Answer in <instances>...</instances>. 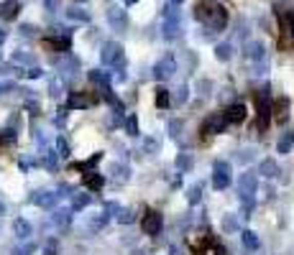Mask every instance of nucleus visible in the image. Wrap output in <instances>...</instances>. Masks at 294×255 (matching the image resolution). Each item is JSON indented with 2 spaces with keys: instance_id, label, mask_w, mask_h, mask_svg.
I'll return each mask as SVG.
<instances>
[{
  "instance_id": "1",
  "label": "nucleus",
  "mask_w": 294,
  "mask_h": 255,
  "mask_svg": "<svg viewBox=\"0 0 294 255\" xmlns=\"http://www.w3.org/2000/svg\"><path fill=\"white\" fill-rule=\"evenodd\" d=\"M195 18H200L202 23H207L210 31H222L228 26V10L222 5H207V3H202V5L195 8Z\"/></svg>"
},
{
  "instance_id": "2",
  "label": "nucleus",
  "mask_w": 294,
  "mask_h": 255,
  "mask_svg": "<svg viewBox=\"0 0 294 255\" xmlns=\"http://www.w3.org/2000/svg\"><path fill=\"white\" fill-rule=\"evenodd\" d=\"M276 15H279V31H282L279 46H282V49H292L294 46V13H292V8H282V10H276Z\"/></svg>"
},
{
  "instance_id": "3",
  "label": "nucleus",
  "mask_w": 294,
  "mask_h": 255,
  "mask_svg": "<svg viewBox=\"0 0 294 255\" xmlns=\"http://www.w3.org/2000/svg\"><path fill=\"white\" fill-rule=\"evenodd\" d=\"M256 110H258V120H256V130H266L271 123V100H269V89L256 92Z\"/></svg>"
},
{
  "instance_id": "4",
  "label": "nucleus",
  "mask_w": 294,
  "mask_h": 255,
  "mask_svg": "<svg viewBox=\"0 0 294 255\" xmlns=\"http://www.w3.org/2000/svg\"><path fill=\"white\" fill-rule=\"evenodd\" d=\"M253 194H258V179H256V174H243L238 179V196H240V202L248 209L253 207Z\"/></svg>"
},
{
  "instance_id": "5",
  "label": "nucleus",
  "mask_w": 294,
  "mask_h": 255,
  "mask_svg": "<svg viewBox=\"0 0 294 255\" xmlns=\"http://www.w3.org/2000/svg\"><path fill=\"white\" fill-rule=\"evenodd\" d=\"M233 184V166L228 161H215L213 163V187L218 191L228 189Z\"/></svg>"
},
{
  "instance_id": "6",
  "label": "nucleus",
  "mask_w": 294,
  "mask_h": 255,
  "mask_svg": "<svg viewBox=\"0 0 294 255\" xmlns=\"http://www.w3.org/2000/svg\"><path fill=\"white\" fill-rule=\"evenodd\" d=\"M100 102V95L95 92H70L67 97V110H87Z\"/></svg>"
},
{
  "instance_id": "7",
  "label": "nucleus",
  "mask_w": 294,
  "mask_h": 255,
  "mask_svg": "<svg viewBox=\"0 0 294 255\" xmlns=\"http://www.w3.org/2000/svg\"><path fill=\"white\" fill-rule=\"evenodd\" d=\"M102 64L105 66H123L126 64V54H123V46L120 44H115V41H108L105 46H102Z\"/></svg>"
},
{
  "instance_id": "8",
  "label": "nucleus",
  "mask_w": 294,
  "mask_h": 255,
  "mask_svg": "<svg viewBox=\"0 0 294 255\" xmlns=\"http://www.w3.org/2000/svg\"><path fill=\"white\" fill-rule=\"evenodd\" d=\"M141 230H144V235H148V238H156L164 230V214L156 212V209H148L146 214H144V220H141Z\"/></svg>"
},
{
  "instance_id": "9",
  "label": "nucleus",
  "mask_w": 294,
  "mask_h": 255,
  "mask_svg": "<svg viewBox=\"0 0 294 255\" xmlns=\"http://www.w3.org/2000/svg\"><path fill=\"white\" fill-rule=\"evenodd\" d=\"M220 115H222V120H225L228 125H238V123H243V120H246L248 110H246V105H243V102H230Z\"/></svg>"
},
{
  "instance_id": "10",
  "label": "nucleus",
  "mask_w": 294,
  "mask_h": 255,
  "mask_svg": "<svg viewBox=\"0 0 294 255\" xmlns=\"http://www.w3.org/2000/svg\"><path fill=\"white\" fill-rule=\"evenodd\" d=\"M225 128H228V123L222 120L220 113H213V115H207V118L202 120L200 133H202V138H210V135H215V133H222Z\"/></svg>"
},
{
  "instance_id": "11",
  "label": "nucleus",
  "mask_w": 294,
  "mask_h": 255,
  "mask_svg": "<svg viewBox=\"0 0 294 255\" xmlns=\"http://www.w3.org/2000/svg\"><path fill=\"white\" fill-rule=\"evenodd\" d=\"M177 71V57L174 54H166L161 62L153 64V77L159 79V82H164V79H169L171 74Z\"/></svg>"
},
{
  "instance_id": "12",
  "label": "nucleus",
  "mask_w": 294,
  "mask_h": 255,
  "mask_svg": "<svg viewBox=\"0 0 294 255\" xmlns=\"http://www.w3.org/2000/svg\"><path fill=\"white\" fill-rule=\"evenodd\" d=\"M57 202H59V194L57 191H33L31 194V204H36L41 209H54Z\"/></svg>"
},
{
  "instance_id": "13",
  "label": "nucleus",
  "mask_w": 294,
  "mask_h": 255,
  "mask_svg": "<svg viewBox=\"0 0 294 255\" xmlns=\"http://www.w3.org/2000/svg\"><path fill=\"white\" fill-rule=\"evenodd\" d=\"M164 36L171 41L177 36H182V21H179V13H166V26H164Z\"/></svg>"
},
{
  "instance_id": "14",
  "label": "nucleus",
  "mask_w": 294,
  "mask_h": 255,
  "mask_svg": "<svg viewBox=\"0 0 294 255\" xmlns=\"http://www.w3.org/2000/svg\"><path fill=\"white\" fill-rule=\"evenodd\" d=\"M271 115H274L279 123H284V120L289 118V100H287V97L274 100V102H271Z\"/></svg>"
},
{
  "instance_id": "15",
  "label": "nucleus",
  "mask_w": 294,
  "mask_h": 255,
  "mask_svg": "<svg viewBox=\"0 0 294 255\" xmlns=\"http://www.w3.org/2000/svg\"><path fill=\"white\" fill-rule=\"evenodd\" d=\"M292 148H294V130H284L279 135V140H276V153L287 156V153H292Z\"/></svg>"
},
{
  "instance_id": "16",
  "label": "nucleus",
  "mask_w": 294,
  "mask_h": 255,
  "mask_svg": "<svg viewBox=\"0 0 294 255\" xmlns=\"http://www.w3.org/2000/svg\"><path fill=\"white\" fill-rule=\"evenodd\" d=\"M258 174H261L264 179H276V176H279V163H276L274 158H264V161L258 163Z\"/></svg>"
},
{
  "instance_id": "17",
  "label": "nucleus",
  "mask_w": 294,
  "mask_h": 255,
  "mask_svg": "<svg viewBox=\"0 0 294 255\" xmlns=\"http://www.w3.org/2000/svg\"><path fill=\"white\" fill-rule=\"evenodd\" d=\"M84 187L92 189V191H100L102 187H105V176L90 169V171H84Z\"/></svg>"
},
{
  "instance_id": "18",
  "label": "nucleus",
  "mask_w": 294,
  "mask_h": 255,
  "mask_svg": "<svg viewBox=\"0 0 294 255\" xmlns=\"http://www.w3.org/2000/svg\"><path fill=\"white\" fill-rule=\"evenodd\" d=\"M174 166H177V174H189V171H192V166H195L192 153H177Z\"/></svg>"
},
{
  "instance_id": "19",
  "label": "nucleus",
  "mask_w": 294,
  "mask_h": 255,
  "mask_svg": "<svg viewBox=\"0 0 294 255\" xmlns=\"http://www.w3.org/2000/svg\"><path fill=\"white\" fill-rule=\"evenodd\" d=\"M110 174H113V181L126 184V181L131 179V166H126V163H113V166H110Z\"/></svg>"
},
{
  "instance_id": "20",
  "label": "nucleus",
  "mask_w": 294,
  "mask_h": 255,
  "mask_svg": "<svg viewBox=\"0 0 294 255\" xmlns=\"http://www.w3.org/2000/svg\"><path fill=\"white\" fill-rule=\"evenodd\" d=\"M70 222H72V209H57L51 214V225H57L59 230L70 227Z\"/></svg>"
},
{
  "instance_id": "21",
  "label": "nucleus",
  "mask_w": 294,
  "mask_h": 255,
  "mask_svg": "<svg viewBox=\"0 0 294 255\" xmlns=\"http://www.w3.org/2000/svg\"><path fill=\"white\" fill-rule=\"evenodd\" d=\"M13 232H15L18 240H28V238L33 235V227H31V222H26V220H15V222H13Z\"/></svg>"
},
{
  "instance_id": "22",
  "label": "nucleus",
  "mask_w": 294,
  "mask_h": 255,
  "mask_svg": "<svg viewBox=\"0 0 294 255\" xmlns=\"http://www.w3.org/2000/svg\"><path fill=\"white\" fill-rule=\"evenodd\" d=\"M246 57L248 59H253V62H264L266 59V49H264V44H258V41H251L248 46H246Z\"/></svg>"
},
{
  "instance_id": "23",
  "label": "nucleus",
  "mask_w": 294,
  "mask_h": 255,
  "mask_svg": "<svg viewBox=\"0 0 294 255\" xmlns=\"http://www.w3.org/2000/svg\"><path fill=\"white\" fill-rule=\"evenodd\" d=\"M108 21H110V26H113L115 31H123V28H126V23H128V21H126V13H123V10H118V8L108 13Z\"/></svg>"
},
{
  "instance_id": "24",
  "label": "nucleus",
  "mask_w": 294,
  "mask_h": 255,
  "mask_svg": "<svg viewBox=\"0 0 294 255\" xmlns=\"http://www.w3.org/2000/svg\"><path fill=\"white\" fill-rule=\"evenodd\" d=\"M44 46H46V49H54V51H70V36H62V39H46Z\"/></svg>"
},
{
  "instance_id": "25",
  "label": "nucleus",
  "mask_w": 294,
  "mask_h": 255,
  "mask_svg": "<svg viewBox=\"0 0 294 255\" xmlns=\"http://www.w3.org/2000/svg\"><path fill=\"white\" fill-rule=\"evenodd\" d=\"M153 100H156V107H161V110L171 107V95H169V89H164V87H156Z\"/></svg>"
},
{
  "instance_id": "26",
  "label": "nucleus",
  "mask_w": 294,
  "mask_h": 255,
  "mask_svg": "<svg viewBox=\"0 0 294 255\" xmlns=\"http://www.w3.org/2000/svg\"><path fill=\"white\" fill-rule=\"evenodd\" d=\"M240 238H243V245H246L248 250H258V248H261V240H258V235H256L253 230H243Z\"/></svg>"
},
{
  "instance_id": "27",
  "label": "nucleus",
  "mask_w": 294,
  "mask_h": 255,
  "mask_svg": "<svg viewBox=\"0 0 294 255\" xmlns=\"http://www.w3.org/2000/svg\"><path fill=\"white\" fill-rule=\"evenodd\" d=\"M90 204H92V194H87V191L72 194V209L74 212H79V209H84V207H90Z\"/></svg>"
},
{
  "instance_id": "28",
  "label": "nucleus",
  "mask_w": 294,
  "mask_h": 255,
  "mask_svg": "<svg viewBox=\"0 0 294 255\" xmlns=\"http://www.w3.org/2000/svg\"><path fill=\"white\" fill-rule=\"evenodd\" d=\"M100 161H102V153H92V156H90L87 161L72 163V169H74V171H90V169H92V166H97Z\"/></svg>"
},
{
  "instance_id": "29",
  "label": "nucleus",
  "mask_w": 294,
  "mask_h": 255,
  "mask_svg": "<svg viewBox=\"0 0 294 255\" xmlns=\"http://www.w3.org/2000/svg\"><path fill=\"white\" fill-rule=\"evenodd\" d=\"M15 15H18V3H15V0H8V3L0 5V18L10 21V18H15Z\"/></svg>"
},
{
  "instance_id": "30",
  "label": "nucleus",
  "mask_w": 294,
  "mask_h": 255,
  "mask_svg": "<svg viewBox=\"0 0 294 255\" xmlns=\"http://www.w3.org/2000/svg\"><path fill=\"white\" fill-rule=\"evenodd\" d=\"M115 220H118L120 225H131V222H136V214H133V209L118 207V212H115Z\"/></svg>"
},
{
  "instance_id": "31",
  "label": "nucleus",
  "mask_w": 294,
  "mask_h": 255,
  "mask_svg": "<svg viewBox=\"0 0 294 255\" xmlns=\"http://www.w3.org/2000/svg\"><path fill=\"white\" fill-rule=\"evenodd\" d=\"M215 59H218V62H230V59H233V46H230V44L215 46Z\"/></svg>"
},
{
  "instance_id": "32",
  "label": "nucleus",
  "mask_w": 294,
  "mask_h": 255,
  "mask_svg": "<svg viewBox=\"0 0 294 255\" xmlns=\"http://www.w3.org/2000/svg\"><path fill=\"white\" fill-rule=\"evenodd\" d=\"M189 100V87L187 84H179L177 89H174V97H171V102H177V105H184Z\"/></svg>"
},
{
  "instance_id": "33",
  "label": "nucleus",
  "mask_w": 294,
  "mask_h": 255,
  "mask_svg": "<svg viewBox=\"0 0 294 255\" xmlns=\"http://www.w3.org/2000/svg\"><path fill=\"white\" fill-rule=\"evenodd\" d=\"M108 220H110V214H108V212H102V214H97V217H92L87 227H90L92 232H97V230H102V227L108 225Z\"/></svg>"
},
{
  "instance_id": "34",
  "label": "nucleus",
  "mask_w": 294,
  "mask_h": 255,
  "mask_svg": "<svg viewBox=\"0 0 294 255\" xmlns=\"http://www.w3.org/2000/svg\"><path fill=\"white\" fill-rule=\"evenodd\" d=\"M169 135L174 140H182V130H184V120H169Z\"/></svg>"
},
{
  "instance_id": "35",
  "label": "nucleus",
  "mask_w": 294,
  "mask_h": 255,
  "mask_svg": "<svg viewBox=\"0 0 294 255\" xmlns=\"http://www.w3.org/2000/svg\"><path fill=\"white\" fill-rule=\"evenodd\" d=\"M222 230H225V232H235V230H238V214H225Z\"/></svg>"
},
{
  "instance_id": "36",
  "label": "nucleus",
  "mask_w": 294,
  "mask_h": 255,
  "mask_svg": "<svg viewBox=\"0 0 294 255\" xmlns=\"http://www.w3.org/2000/svg\"><path fill=\"white\" fill-rule=\"evenodd\" d=\"M123 125H126V133H128V135L139 138V120H136V115H128Z\"/></svg>"
},
{
  "instance_id": "37",
  "label": "nucleus",
  "mask_w": 294,
  "mask_h": 255,
  "mask_svg": "<svg viewBox=\"0 0 294 255\" xmlns=\"http://www.w3.org/2000/svg\"><path fill=\"white\" fill-rule=\"evenodd\" d=\"M200 199H202V187H200V184H195V187L187 189V202H189V204H197Z\"/></svg>"
},
{
  "instance_id": "38",
  "label": "nucleus",
  "mask_w": 294,
  "mask_h": 255,
  "mask_svg": "<svg viewBox=\"0 0 294 255\" xmlns=\"http://www.w3.org/2000/svg\"><path fill=\"white\" fill-rule=\"evenodd\" d=\"M57 151H59L57 156H62V158H67V156H70V143H67V138H64V135H59V138H57Z\"/></svg>"
},
{
  "instance_id": "39",
  "label": "nucleus",
  "mask_w": 294,
  "mask_h": 255,
  "mask_svg": "<svg viewBox=\"0 0 294 255\" xmlns=\"http://www.w3.org/2000/svg\"><path fill=\"white\" fill-rule=\"evenodd\" d=\"M0 143H3V145H13V143H15V130H13V128L3 130V133H0Z\"/></svg>"
},
{
  "instance_id": "40",
  "label": "nucleus",
  "mask_w": 294,
  "mask_h": 255,
  "mask_svg": "<svg viewBox=\"0 0 294 255\" xmlns=\"http://www.w3.org/2000/svg\"><path fill=\"white\" fill-rule=\"evenodd\" d=\"M159 148H161V143L156 138H146L144 140V153H159Z\"/></svg>"
},
{
  "instance_id": "41",
  "label": "nucleus",
  "mask_w": 294,
  "mask_h": 255,
  "mask_svg": "<svg viewBox=\"0 0 294 255\" xmlns=\"http://www.w3.org/2000/svg\"><path fill=\"white\" fill-rule=\"evenodd\" d=\"M41 255H59V243L57 240H46V245L41 248Z\"/></svg>"
},
{
  "instance_id": "42",
  "label": "nucleus",
  "mask_w": 294,
  "mask_h": 255,
  "mask_svg": "<svg viewBox=\"0 0 294 255\" xmlns=\"http://www.w3.org/2000/svg\"><path fill=\"white\" fill-rule=\"evenodd\" d=\"M44 166H46V169H57V153H54V151H46V156H44Z\"/></svg>"
},
{
  "instance_id": "43",
  "label": "nucleus",
  "mask_w": 294,
  "mask_h": 255,
  "mask_svg": "<svg viewBox=\"0 0 294 255\" xmlns=\"http://www.w3.org/2000/svg\"><path fill=\"white\" fill-rule=\"evenodd\" d=\"M15 89V82L13 79H3L0 82V95H8V92H13Z\"/></svg>"
},
{
  "instance_id": "44",
  "label": "nucleus",
  "mask_w": 294,
  "mask_h": 255,
  "mask_svg": "<svg viewBox=\"0 0 294 255\" xmlns=\"http://www.w3.org/2000/svg\"><path fill=\"white\" fill-rule=\"evenodd\" d=\"M49 95H51V97H59V95H62V79H54V82H51Z\"/></svg>"
},
{
  "instance_id": "45",
  "label": "nucleus",
  "mask_w": 294,
  "mask_h": 255,
  "mask_svg": "<svg viewBox=\"0 0 294 255\" xmlns=\"http://www.w3.org/2000/svg\"><path fill=\"white\" fill-rule=\"evenodd\" d=\"M54 123L59 128H64V123H67V107H62L59 113H57V118H54Z\"/></svg>"
},
{
  "instance_id": "46",
  "label": "nucleus",
  "mask_w": 294,
  "mask_h": 255,
  "mask_svg": "<svg viewBox=\"0 0 294 255\" xmlns=\"http://www.w3.org/2000/svg\"><path fill=\"white\" fill-rule=\"evenodd\" d=\"M33 250H36V245H33V243H28L26 248H21V250H15V253H13V255H31V253H33Z\"/></svg>"
},
{
  "instance_id": "47",
  "label": "nucleus",
  "mask_w": 294,
  "mask_h": 255,
  "mask_svg": "<svg viewBox=\"0 0 294 255\" xmlns=\"http://www.w3.org/2000/svg\"><path fill=\"white\" fill-rule=\"evenodd\" d=\"M13 62H18V64H31L33 59H31L28 54H15V57H13Z\"/></svg>"
},
{
  "instance_id": "48",
  "label": "nucleus",
  "mask_w": 294,
  "mask_h": 255,
  "mask_svg": "<svg viewBox=\"0 0 294 255\" xmlns=\"http://www.w3.org/2000/svg\"><path fill=\"white\" fill-rule=\"evenodd\" d=\"M26 74H28L31 79H39V77H41V69H39V66H31V69H28Z\"/></svg>"
},
{
  "instance_id": "49",
  "label": "nucleus",
  "mask_w": 294,
  "mask_h": 255,
  "mask_svg": "<svg viewBox=\"0 0 294 255\" xmlns=\"http://www.w3.org/2000/svg\"><path fill=\"white\" fill-rule=\"evenodd\" d=\"M70 15L77 21H87V13H82V10H70Z\"/></svg>"
},
{
  "instance_id": "50",
  "label": "nucleus",
  "mask_w": 294,
  "mask_h": 255,
  "mask_svg": "<svg viewBox=\"0 0 294 255\" xmlns=\"http://www.w3.org/2000/svg\"><path fill=\"white\" fill-rule=\"evenodd\" d=\"M213 250H215V255H228V253H225V248H222V245H218V243L213 245Z\"/></svg>"
},
{
  "instance_id": "51",
  "label": "nucleus",
  "mask_w": 294,
  "mask_h": 255,
  "mask_svg": "<svg viewBox=\"0 0 294 255\" xmlns=\"http://www.w3.org/2000/svg\"><path fill=\"white\" fill-rule=\"evenodd\" d=\"M0 214H5V204L3 202H0Z\"/></svg>"
},
{
  "instance_id": "52",
  "label": "nucleus",
  "mask_w": 294,
  "mask_h": 255,
  "mask_svg": "<svg viewBox=\"0 0 294 255\" xmlns=\"http://www.w3.org/2000/svg\"><path fill=\"white\" fill-rule=\"evenodd\" d=\"M128 3H136V0H128Z\"/></svg>"
},
{
  "instance_id": "53",
  "label": "nucleus",
  "mask_w": 294,
  "mask_h": 255,
  "mask_svg": "<svg viewBox=\"0 0 294 255\" xmlns=\"http://www.w3.org/2000/svg\"><path fill=\"white\" fill-rule=\"evenodd\" d=\"M0 74H3V69H0Z\"/></svg>"
},
{
  "instance_id": "54",
  "label": "nucleus",
  "mask_w": 294,
  "mask_h": 255,
  "mask_svg": "<svg viewBox=\"0 0 294 255\" xmlns=\"http://www.w3.org/2000/svg\"><path fill=\"white\" fill-rule=\"evenodd\" d=\"M177 3H182V0H177Z\"/></svg>"
}]
</instances>
